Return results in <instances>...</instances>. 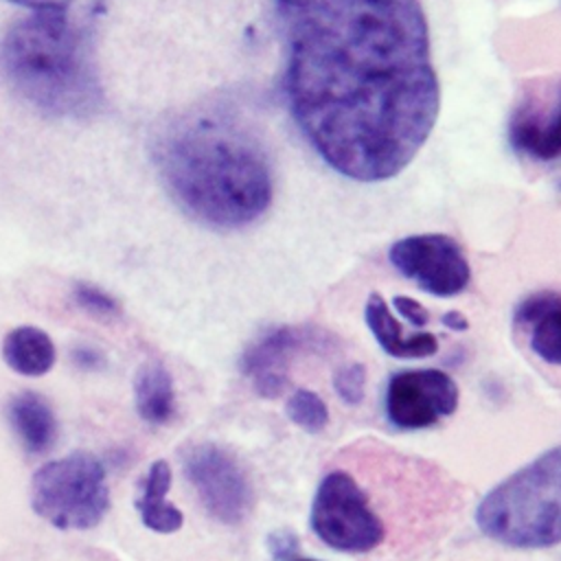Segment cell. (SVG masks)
<instances>
[{
    "label": "cell",
    "mask_w": 561,
    "mask_h": 561,
    "mask_svg": "<svg viewBox=\"0 0 561 561\" xmlns=\"http://www.w3.org/2000/svg\"><path fill=\"white\" fill-rule=\"evenodd\" d=\"M156 164L180 208L208 226L239 228L270 208L267 151L232 114L204 110L178 118L156 142Z\"/></svg>",
    "instance_id": "1"
},
{
    "label": "cell",
    "mask_w": 561,
    "mask_h": 561,
    "mask_svg": "<svg viewBox=\"0 0 561 561\" xmlns=\"http://www.w3.org/2000/svg\"><path fill=\"white\" fill-rule=\"evenodd\" d=\"M7 81L37 110L83 118L103 103L85 35L66 9H42L15 22L0 42Z\"/></svg>",
    "instance_id": "2"
},
{
    "label": "cell",
    "mask_w": 561,
    "mask_h": 561,
    "mask_svg": "<svg viewBox=\"0 0 561 561\" xmlns=\"http://www.w3.org/2000/svg\"><path fill=\"white\" fill-rule=\"evenodd\" d=\"M476 524L508 548L561 543V445L493 486L476 508Z\"/></svg>",
    "instance_id": "3"
},
{
    "label": "cell",
    "mask_w": 561,
    "mask_h": 561,
    "mask_svg": "<svg viewBox=\"0 0 561 561\" xmlns=\"http://www.w3.org/2000/svg\"><path fill=\"white\" fill-rule=\"evenodd\" d=\"M33 511L61 530L96 526L110 508L103 465L88 454H72L42 465L31 482Z\"/></svg>",
    "instance_id": "4"
},
{
    "label": "cell",
    "mask_w": 561,
    "mask_h": 561,
    "mask_svg": "<svg viewBox=\"0 0 561 561\" xmlns=\"http://www.w3.org/2000/svg\"><path fill=\"white\" fill-rule=\"evenodd\" d=\"M311 528L340 552H370L386 539V524L366 491L344 469L329 471L311 504Z\"/></svg>",
    "instance_id": "5"
},
{
    "label": "cell",
    "mask_w": 561,
    "mask_h": 561,
    "mask_svg": "<svg viewBox=\"0 0 561 561\" xmlns=\"http://www.w3.org/2000/svg\"><path fill=\"white\" fill-rule=\"evenodd\" d=\"M182 465L184 476L217 522L234 526L248 517L254 495L250 480L234 456L215 443H199L188 447Z\"/></svg>",
    "instance_id": "6"
},
{
    "label": "cell",
    "mask_w": 561,
    "mask_h": 561,
    "mask_svg": "<svg viewBox=\"0 0 561 561\" xmlns=\"http://www.w3.org/2000/svg\"><path fill=\"white\" fill-rule=\"evenodd\" d=\"M388 259L405 278L440 298L460 294L471 278L462 245L440 232L399 239L390 245Z\"/></svg>",
    "instance_id": "7"
},
{
    "label": "cell",
    "mask_w": 561,
    "mask_h": 561,
    "mask_svg": "<svg viewBox=\"0 0 561 561\" xmlns=\"http://www.w3.org/2000/svg\"><path fill=\"white\" fill-rule=\"evenodd\" d=\"M456 381L436 368L394 373L386 388V416L401 430H423L458 408Z\"/></svg>",
    "instance_id": "8"
},
{
    "label": "cell",
    "mask_w": 561,
    "mask_h": 561,
    "mask_svg": "<svg viewBox=\"0 0 561 561\" xmlns=\"http://www.w3.org/2000/svg\"><path fill=\"white\" fill-rule=\"evenodd\" d=\"M329 335L307 327H280L256 337L241 357V370L254 390L265 397H278L287 386L289 362L302 348H327Z\"/></svg>",
    "instance_id": "9"
},
{
    "label": "cell",
    "mask_w": 561,
    "mask_h": 561,
    "mask_svg": "<svg viewBox=\"0 0 561 561\" xmlns=\"http://www.w3.org/2000/svg\"><path fill=\"white\" fill-rule=\"evenodd\" d=\"M508 138L526 158L548 162L561 156V81L526 92L513 110Z\"/></svg>",
    "instance_id": "10"
},
{
    "label": "cell",
    "mask_w": 561,
    "mask_h": 561,
    "mask_svg": "<svg viewBox=\"0 0 561 561\" xmlns=\"http://www.w3.org/2000/svg\"><path fill=\"white\" fill-rule=\"evenodd\" d=\"M364 318L377 344L392 357L419 359L438 351V340L434 333L408 335L379 294H370V298L366 300Z\"/></svg>",
    "instance_id": "11"
},
{
    "label": "cell",
    "mask_w": 561,
    "mask_h": 561,
    "mask_svg": "<svg viewBox=\"0 0 561 561\" xmlns=\"http://www.w3.org/2000/svg\"><path fill=\"white\" fill-rule=\"evenodd\" d=\"M515 320L530 329V348L548 364L561 366V296L535 294L519 302Z\"/></svg>",
    "instance_id": "12"
},
{
    "label": "cell",
    "mask_w": 561,
    "mask_h": 561,
    "mask_svg": "<svg viewBox=\"0 0 561 561\" xmlns=\"http://www.w3.org/2000/svg\"><path fill=\"white\" fill-rule=\"evenodd\" d=\"M171 486V467L167 460H156L149 467L142 495L136 500V508L140 513L142 524L153 533H175L184 524L182 511L167 502V493Z\"/></svg>",
    "instance_id": "13"
},
{
    "label": "cell",
    "mask_w": 561,
    "mask_h": 561,
    "mask_svg": "<svg viewBox=\"0 0 561 561\" xmlns=\"http://www.w3.org/2000/svg\"><path fill=\"white\" fill-rule=\"evenodd\" d=\"M9 421L28 454H42L55 440L53 410L35 392H22L11 399Z\"/></svg>",
    "instance_id": "14"
},
{
    "label": "cell",
    "mask_w": 561,
    "mask_h": 561,
    "mask_svg": "<svg viewBox=\"0 0 561 561\" xmlns=\"http://www.w3.org/2000/svg\"><path fill=\"white\" fill-rule=\"evenodd\" d=\"M4 362L20 375L39 377L55 364V346L37 327H18L2 342Z\"/></svg>",
    "instance_id": "15"
},
{
    "label": "cell",
    "mask_w": 561,
    "mask_h": 561,
    "mask_svg": "<svg viewBox=\"0 0 561 561\" xmlns=\"http://www.w3.org/2000/svg\"><path fill=\"white\" fill-rule=\"evenodd\" d=\"M134 401L140 419L162 425L173 416L175 392L169 370L160 364H147L136 373Z\"/></svg>",
    "instance_id": "16"
},
{
    "label": "cell",
    "mask_w": 561,
    "mask_h": 561,
    "mask_svg": "<svg viewBox=\"0 0 561 561\" xmlns=\"http://www.w3.org/2000/svg\"><path fill=\"white\" fill-rule=\"evenodd\" d=\"M287 416L294 425L309 434H318L329 423V408L327 403L307 388H298L287 401Z\"/></svg>",
    "instance_id": "17"
},
{
    "label": "cell",
    "mask_w": 561,
    "mask_h": 561,
    "mask_svg": "<svg viewBox=\"0 0 561 561\" xmlns=\"http://www.w3.org/2000/svg\"><path fill=\"white\" fill-rule=\"evenodd\" d=\"M364 386H366V368L362 364L342 366L333 375V388L337 397L348 405H357L364 399Z\"/></svg>",
    "instance_id": "18"
},
{
    "label": "cell",
    "mask_w": 561,
    "mask_h": 561,
    "mask_svg": "<svg viewBox=\"0 0 561 561\" xmlns=\"http://www.w3.org/2000/svg\"><path fill=\"white\" fill-rule=\"evenodd\" d=\"M75 300L88 311L94 313L99 318H107L118 313V305L114 302V298H110L107 294H103L101 289L92 287V285H77L75 287Z\"/></svg>",
    "instance_id": "19"
},
{
    "label": "cell",
    "mask_w": 561,
    "mask_h": 561,
    "mask_svg": "<svg viewBox=\"0 0 561 561\" xmlns=\"http://www.w3.org/2000/svg\"><path fill=\"white\" fill-rule=\"evenodd\" d=\"M267 546H270V552H272L274 561H291L294 554L298 552V537H296L294 530L280 528V530H274L270 535Z\"/></svg>",
    "instance_id": "20"
},
{
    "label": "cell",
    "mask_w": 561,
    "mask_h": 561,
    "mask_svg": "<svg viewBox=\"0 0 561 561\" xmlns=\"http://www.w3.org/2000/svg\"><path fill=\"white\" fill-rule=\"evenodd\" d=\"M392 305H394V311H397L399 316H403V318H405L410 324H414V327H425L427 320H430L427 309H425L419 300H414V298H410V296H394Z\"/></svg>",
    "instance_id": "21"
},
{
    "label": "cell",
    "mask_w": 561,
    "mask_h": 561,
    "mask_svg": "<svg viewBox=\"0 0 561 561\" xmlns=\"http://www.w3.org/2000/svg\"><path fill=\"white\" fill-rule=\"evenodd\" d=\"M13 4H22L28 7L33 11H42V9H66L70 0H7Z\"/></svg>",
    "instance_id": "22"
},
{
    "label": "cell",
    "mask_w": 561,
    "mask_h": 561,
    "mask_svg": "<svg viewBox=\"0 0 561 561\" xmlns=\"http://www.w3.org/2000/svg\"><path fill=\"white\" fill-rule=\"evenodd\" d=\"M443 324H447V329H451V331H465V329H469V322H467V318H465L460 311H449V313H445V316H443Z\"/></svg>",
    "instance_id": "23"
},
{
    "label": "cell",
    "mask_w": 561,
    "mask_h": 561,
    "mask_svg": "<svg viewBox=\"0 0 561 561\" xmlns=\"http://www.w3.org/2000/svg\"><path fill=\"white\" fill-rule=\"evenodd\" d=\"M291 561H316V559H291Z\"/></svg>",
    "instance_id": "24"
}]
</instances>
